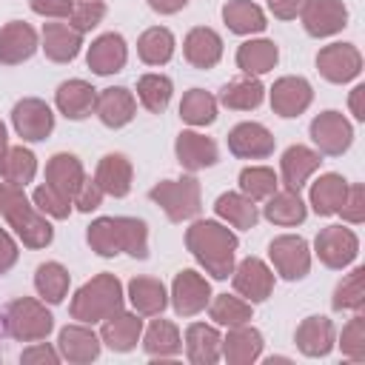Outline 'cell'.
Wrapping results in <instances>:
<instances>
[{
  "label": "cell",
  "mask_w": 365,
  "mask_h": 365,
  "mask_svg": "<svg viewBox=\"0 0 365 365\" xmlns=\"http://www.w3.org/2000/svg\"><path fill=\"white\" fill-rule=\"evenodd\" d=\"M128 60V48H125V40L117 34V31H108V34H100L91 46H88V54H86V63L94 74L100 77H108V74H117L123 71Z\"/></svg>",
  "instance_id": "16"
},
{
  "label": "cell",
  "mask_w": 365,
  "mask_h": 365,
  "mask_svg": "<svg viewBox=\"0 0 365 365\" xmlns=\"http://www.w3.org/2000/svg\"><path fill=\"white\" fill-rule=\"evenodd\" d=\"M3 328H6L9 336H14L20 342H40L51 334L54 317L46 311L43 302H37L31 297H20V299H11L6 305Z\"/></svg>",
  "instance_id": "5"
},
{
  "label": "cell",
  "mask_w": 365,
  "mask_h": 365,
  "mask_svg": "<svg viewBox=\"0 0 365 365\" xmlns=\"http://www.w3.org/2000/svg\"><path fill=\"white\" fill-rule=\"evenodd\" d=\"M57 359H60V354L46 342H37V345H31L20 354V362H26V365H37V362H51L54 365Z\"/></svg>",
  "instance_id": "54"
},
{
  "label": "cell",
  "mask_w": 365,
  "mask_h": 365,
  "mask_svg": "<svg viewBox=\"0 0 365 365\" xmlns=\"http://www.w3.org/2000/svg\"><path fill=\"white\" fill-rule=\"evenodd\" d=\"M37 174V157L23 148V145H9L3 163H0V177L17 188H23L26 182H31Z\"/></svg>",
  "instance_id": "42"
},
{
  "label": "cell",
  "mask_w": 365,
  "mask_h": 365,
  "mask_svg": "<svg viewBox=\"0 0 365 365\" xmlns=\"http://www.w3.org/2000/svg\"><path fill=\"white\" fill-rule=\"evenodd\" d=\"M57 345H60V356L68 359V362H91L100 356V336L86 328L83 322L80 325H66L57 336Z\"/></svg>",
  "instance_id": "25"
},
{
  "label": "cell",
  "mask_w": 365,
  "mask_h": 365,
  "mask_svg": "<svg viewBox=\"0 0 365 365\" xmlns=\"http://www.w3.org/2000/svg\"><path fill=\"white\" fill-rule=\"evenodd\" d=\"M131 177H134V168H131L128 157H123V154H106L100 160V165H97L94 182L108 197H125L131 191Z\"/></svg>",
  "instance_id": "30"
},
{
  "label": "cell",
  "mask_w": 365,
  "mask_h": 365,
  "mask_svg": "<svg viewBox=\"0 0 365 365\" xmlns=\"http://www.w3.org/2000/svg\"><path fill=\"white\" fill-rule=\"evenodd\" d=\"M103 17H106V3L103 0H80V3H74L71 14H68V20H71L68 26L77 29L80 34H86L94 26H100Z\"/></svg>",
  "instance_id": "50"
},
{
  "label": "cell",
  "mask_w": 365,
  "mask_h": 365,
  "mask_svg": "<svg viewBox=\"0 0 365 365\" xmlns=\"http://www.w3.org/2000/svg\"><path fill=\"white\" fill-rule=\"evenodd\" d=\"M231 279H234V291L242 294L248 302H262L274 291V274L259 257H245L240 265H234Z\"/></svg>",
  "instance_id": "14"
},
{
  "label": "cell",
  "mask_w": 365,
  "mask_h": 365,
  "mask_svg": "<svg viewBox=\"0 0 365 365\" xmlns=\"http://www.w3.org/2000/svg\"><path fill=\"white\" fill-rule=\"evenodd\" d=\"M317 68L328 83H348L362 71V54L351 43H331L319 48Z\"/></svg>",
  "instance_id": "12"
},
{
  "label": "cell",
  "mask_w": 365,
  "mask_h": 365,
  "mask_svg": "<svg viewBox=\"0 0 365 365\" xmlns=\"http://www.w3.org/2000/svg\"><path fill=\"white\" fill-rule=\"evenodd\" d=\"M143 348L148 356H160V359L177 356L182 351V339H180L177 325L168 319H154L143 334Z\"/></svg>",
  "instance_id": "38"
},
{
  "label": "cell",
  "mask_w": 365,
  "mask_h": 365,
  "mask_svg": "<svg viewBox=\"0 0 365 365\" xmlns=\"http://www.w3.org/2000/svg\"><path fill=\"white\" fill-rule=\"evenodd\" d=\"M348 191V180L339 174H322L314 185H311V208L319 217H331L339 211L342 200Z\"/></svg>",
  "instance_id": "37"
},
{
  "label": "cell",
  "mask_w": 365,
  "mask_h": 365,
  "mask_svg": "<svg viewBox=\"0 0 365 365\" xmlns=\"http://www.w3.org/2000/svg\"><path fill=\"white\" fill-rule=\"evenodd\" d=\"M336 311H362L365 308V268H354L334 291Z\"/></svg>",
  "instance_id": "46"
},
{
  "label": "cell",
  "mask_w": 365,
  "mask_h": 365,
  "mask_svg": "<svg viewBox=\"0 0 365 365\" xmlns=\"http://www.w3.org/2000/svg\"><path fill=\"white\" fill-rule=\"evenodd\" d=\"M279 180L271 168L265 165H251V168H242L240 171V191L248 197V200H268L274 191H277Z\"/></svg>",
  "instance_id": "45"
},
{
  "label": "cell",
  "mask_w": 365,
  "mask_h": 365,
  "mask_svg": "<svg viewBox=\"0 0 365 365\" xmlns=\"http://www.w3.org/2000/svg\"><path fill=\"white\" fill-rule=\"evenodd\" d=\"M185 354L194 365H214L222 356V336L214 325L194 322L185 331Z\"/></svg>",
  "instance_id": "28"
},
{
  "label": "cell",
  "mask_w": 365,
  "mask_h": 365,
  "mask_svg": "<svg viewBox=\"0 0 365 365\" xmlns=\"http://www.w3.org/2000/svg\"><path fill=\"white\" fill-rule=\"evenodd\" d=\"M222 20L234 34H259L265 31V14L251 0H228L222 6Z\"/></svg>",
  "instance_id": "36"
},
{
  "label": "cell",
  "mask_w": 365,
  "mask_h": 365,
  "mask_svg": "<svg viewBox=\"0 0 365 365\" xmlns=\"http://www.w3.org/2000/svg\"><path fill=\"white\" fill-rule=\"evenodd\" d=\"M29 6H31V11H34V14L63 20V17H68V14H71L74 0H29Z\"/></svg>",
  "instance_id": "53"
},
{
  "label": "cell",
  "mask_w": 365,
  "mask_h": 365,
  "mask_svg": "<svg viewBox=\"0 0 365 365\" xmlns=\"http://www.w3.org/2000/svg\"><path fill=\"white\" fill-rule=\"evenodd\" d=\"M120 308H123L120 279L114 274H97L74 294V299L68 305V314H71V319H77L83 325H91V322H100V319H106L108 314H114Z\"/></svg>",
  "instance_id": "4"
},
{
  "label": "cell",
  "mask_w": 365,
  "mask_h": 365,
  "mask_svg": "<svg viewBox=\"0 0 365 365\" xmlns=\"http://www.w3.org/2000/svg\"><path fill=\"white\" fill-rule=\"evenodd\" d=\"M171 91H174V86L165 74H143L137 80V97L151 114H163L168 108Z\"/></svg>",
  "instance_id": "44"
},
{
  "label": "cell",
  "mask_w": 365,
  "mask_h": 365,
  "mask_svg": "<svg viewBox=\"0 0 365 365\" xmlns=\"http://www.w3.org/2000/svg\"><path fill=\"white\" fill-rule=\"evenodd\" d=\"M336 214H342V220H345V222H354V225L365 220V188H362L359 182L348 185L345 200H342V205H339Z\"/></svg>",
  "instance_id": "51"
},
{
  "label": "cell",
  "mask_w": 365,
  "mask_h": 365,
  "mask_svg": "<svg viewBox=\"0 0 365 365\" xmlns=\"http://www.w3.org/2000/svg\"><path fill=\"white\" fill-rule=\"evenodd\" d=\"M211 319L217 325H242L251 319V302L240 299V297H231V294H220L214 302H211Z\"/></svg>",
  "instance_id": "47"
},
{
  "label": "cell",
  "mask_w": 365,
  "mask_h": 365,
  "mask_svg": "<svg viewBox=\"0 0 365 365\" xmlns=\"http://www.w3.org/2000/svg\"><path fill=\"white\" fill-rule=\"evenodd\" d=\"M188 0H148V6L160 14H177L180 9H185Z\"/></svg>",
  "instance_id": "58"
},
{
  "label": "cell",
  "mask_w": 365,
  "mask_h": 365,
  "mask_svg": "<svg viewBox=\"0 0 365 365\" xmlns=\"http://www.w3.org/2000/svg\"><path fill=\"white\" fill-rule=\"evenodd\" d=\"M339 348L348 359L354 362H362L365 359V317L356 311L354 319L342 328V336H339Z\"/></svg>",
  "instance_id": "48"
},
{
  "label": "cell",
  "mask_w": 365,
  "mask_h": 365,
  "mask_svg": "<svg viewBox=\"0 0 365 365\" xmlns=\"http://www.w3.org/2000/svg\"><path fill=\"white\" fill-rule=\"evenodd\" d=\"M302 3H305V0H268L274 17H279V20H294V17L299 14Z\"/></svg>",
  "instance_id": "56"
},
{
  "label": "cell",
  "mask_w": 365,
  "mask_h": 365,
  "mask_svg": "<svg viewBox=\"0 0 365 365\" xmlns=\"http://www.w3.org/2000/svg\"><path fill=\"white\" fill-rule=\"evenodd\" d=\"M182 54L194 68H214L222 57V37L208 26H197L185 34Z\"/></svg>",
  "instance_id": "22"
},
{
  "label": "cell",
  "mask_w": 365,
  "mask_h": 365,
  "mask_svg": "<svg viewBox=\"0 0 365 365\" xmlns=\"http://www.w3.org/2000/svg\"><path fill=\"white\" fill-rule=\"evenodd\" d=\"M86 240L100 257H117L120 251L134 259L148 257V228L137 217H100L88 225Z\"/></svg>",
  "instance_id": "2"
},
{
  "label": "cell",
  "mask_w": 365,
  "mask_h": 365,
  "mask_svg": "<svg viewBox=\"0 0 365 365\" xmlns=\"http://www.w3.org/2000/svg\"><path fill=\"white\" fill-rule=\"evenodd\" d=\"M103 197H106V194H103V188H100L94 180H83V185H80V191L74 194V200H71V202H74L80 211H86V214H88V211L100 208Z\"/></svg>",
  "instance_id": "52"
},
{
  "label": "cell",
  "mask_w": 365,
  "mask_h": 365,
  "mask_svg": "<svg viewBox=\"0 0 365 365\" xmlns=\"http://www.w3.org/2000/svg\"><path fill=\"white\" fill-rule=\"evenodd\" d=\"M262 354V334L251 328L248 322L231 325L228 334L222 336V356L231 365H251Z\"/></svg>",
  "instance_id": "23"
},
{
  "label": "cell",
  "mask_w": 365,
  "mask_h": 365,
  "mask_svg": "<svg viewBox=\"0 0 365 365\" xmlns=\"http://www.w3.org/2000/svg\"><path fill=\"white\" fill-rule=\"evenodd\" d=\"M314 100L311 83L302 77H279L271 88V108L279 117H299Z\"/></svg>",
  "instance_id": "17"
},
{
  "label": "cell",
  "mask_w": 365,
  "mask_h": 365,
  "mask_svg": "<svg viewBox=\"0 0 365 365\" xmlns=\"http://www.w3.org/2000/svg\"><path fill=\"white\" fill-rule=\"evenodd\" d=\"M83 34L68 23H46L43 26V51L54 63H71L80 54Z\"/></svg>",
  "instance_id": "29"
},
{
  "label": "cell",
  "mask_w": 365,
  "mask_h": 365,
  "mask_svg": "<svg viewBox=\"0 0 365 365\" xmlns=\"http://www.w3.org/2000/svg\"><path fill=\"white\" fill-rule=\"evenodd\" d=\"M143 334V319L140 314H128V311H114L103 319V328H100V342H106L111 351L117 354H125L137 345Z\"/></svg>",
  "instance_id": "18"
},
{
  "label": "cell",
  "mask_w": 365,
  "mask_h": 365,
  "mask_svg": "<svg viewBox=\"0 0 365 365\" xmlns=\"http://www.w3.org/2000/svg\"><path fill=\"white\" fill-rule=\"evenodd\" d=\"M34 51H37V31L29 23L11 20L0 29V63L3 66H17L29 60Z\"/></svg>",
  "instance_id": "20"
},
{
  "label": "cell",
  "mask_w": 365,
  "mask_h": 365,
  "mask_svg": "<svg viewBox=\"0 0 365 365\" xmlns=\"http://www.w3.org/2000/svg\"><path fill=\"white\" fill-rule=\"evenodd\" d=\"M214 211H217V217H222L234 228H254L257 220H259V211H257L254 200H248L242 191L220 194L217 202H214Z\"/></svg>",
  "instance_id": "35"
},
{
  "label": "cell",
  "mask_w": 365,
  "mask_h": 365,
  "mask_svg": "<svg viewBox=\"0 0 365 365\" xmlns=\"http://www.w3.org/2000/svg\"><path fill=\"white\" fill-rule=\"evenodd\" d=\"M185 248L197 257V262L214 277L225 279L234 271L237 234L220 225L217 220H200L185 231Z\"/></svg>",
  "instance_id": "1"
},
{
  "label": "cell",
  "mask_w": 365,
  "mask_h": 365,
  "mask_svg": "<svg viewBox=\"0 0 365 365\" xmlns=\"http://www.w3.org/2000/svg\"><path fill=\"white\" fill-rule=\"evenodd\" d=\"M319 163H322L319 151H314L308 145H291V148H285V154L279 160V171H282L285 188L299 191L308 182V177L319 168Z\"/></svg>",
  "instance_id": "24"
},
{
  "label": "cell",
  "mask_w": 365,
  "mask_h": 365,
  "mask_svg": "<svg viewBox=\"0 0 365 365\" xmlns=\"http://www.w3.org/2000/svg\"><path fill=\"white\" fill-rule=\"evenodd\" d=\"M11 125L23 140L40 143L54 131V114L43 100L26 97L11 108Z\"/></svg>",
  "instance_id": "11"
},
{
  "label": "cell",
  "mask_w": 365,
  "mask_h": 365,
  "mask_svg": "<svg viewBox=\"0 0 365 365\" xmlns=\"http://www.w3.org/2000/svg\"><path fill=\"white\" fill-rule=\"evenodd\" d=\"M208 299H211V285H208V279L202 274L185 268V271H180L174 277V282H171V305H174V311L180 317L200 314L208 305Z\"/></svg>",
  "instance_id": "13"
},
{
  "label": "cell",
  "mask_w": 365,
  "mask_h": 365,
  "mask_svg": "<svg viewBox=\"0 0 365 365\" xmlns=\"http://www.w3.org/2000/svg\"><path fill=\"white\" fill-rule=\"evenodd\" d=\"M228 151L240 160H265L274 154V134L259 123H240L228 131Z\"/></svg>",
  "instance_id": "15"
},
{
  "label": "cell",
  "mask_w": 365,
  "mask_h": 365,
  "mask_svg": "<svg viewBox=\"0 0 365 365\" xmlns=\"http://www.w3.org/2000/svg\"><path fill=\"white\" fill-rule=\"evenodd\" d=\"M148 197L165 211V217L171 222H182L200 214L202 200H200V182L194 177H182V180H163L157 182Z\"/></svg>",
  "instance_id": "6"
},
{
  "label": "cell",
  "mask_w": 365,
  "mask_h": 365,
  "mask_svg": "<svg viewBox=\"0 0 365 365\" xmlns=\"http://www.w3.org/2000/svg\"><path fill=\"white\" fill-rule=\"evenodd\" d=\"M262 94H265L262 83L248 74V77H237L228 86H222L220 103L225 108H234V111H251V108H257L262 103Z\"/></svg>",
  "instance_id": "39"
},
{
  "label": "cell",
  "mask_w": 365,
  "mask_h": 365,
  "mask_svg": "<svg viewBox=\"0 0 365 365\" xmlns=\"http://www.w3.org/2000/svg\"><path fill=\"white\" fill-rule=\"evenodd\" d=\"M277 60H279V48L271 40H245L237 48V66L251 77L271 71L277 66Z\"/></svg>",
  "instance_id": "34"
},
{
  "label": "cell",
  "mask_w": 365,
  "mask_h": 365,
  "mask_svg": "<svg viewBox=\"0 0 365 365\" xmlns=\"http://www.w3.org/2000/svg\"><path fill=\"white\" fill-rule=\"evenodd\" d=\"M0 214L9 220V225L23 240L26 248H46L54 240L51 222L37 211V205L29 202L23 188H17L6 180L0 182Z\"/></svg>",
  "instance_id": "3"
},
{
  "label": "cell",
  "mask_w": 365,
  "mask_h": 365,
  "mask_svg": "<svg viewBox=\"0 0 365 365\" xmlns=\"http://www.w3.org/2000/svg\"><path fill=\"white\" fill-rule=\"evenodd\" d=\"M68 282H71V277H68V271H66L60 262H43V265H37V271H34V288H37V294H40L46 302H51V305H57V302L66 299Z\"/></svg>",
  "instance_id": "41"
},
{
  "label": "cell",
  "mask_w": 365,
  "mask_h": 365,
  "mask_svg": "<svg viewBox=\"0 0 365 365\" xmlns=\"http://www.w3.org/2000/svg\"><path fill=\"white\" fill-rule=\"evenodd\" d=\"M268 257H271V262L282 279L294 282L311 271V251H308V242L302 237H294V234L274 237L268 245Z\"/></svg>",
  "instance_id": "7"
},
{
  "label": "cell",
  "mask_w": 365,
  "mask_h": 365,
  "mask_svg": "<svg viewBox=\"0 0 365 365\" xmlns=\"http://www.w3.org/2000/svg\"><path fill=\"white\" fill-rule=\"evenodd\" d=\"M262 214H265V220H268V222L291 228V225H299V222L308 217V208H305V202H302L299 191L285 188V191H274V194L265 200Z\"/></svg>",
  "instance_id": "32"
},
{
  "label": "cell",
  "mask_w": 365,
  "mask_h": 365,
  "mask_svg": "<svg viewBox=\"0 0 365 365\" xmlns=\"http://www.w3.org/2000/svg\"><path fill=\"white\" fill-rule=\"evenodd\" d=\"M180 117L188 125H211L217 120V100L202 88H191L180 100Z\"/></svg>",
  "instance_id": "43"
},
{
  "label": "cell",
  "mask_w": 365,
  "mask_h": 365,
  "mask_svg": "<svg viewBox=\"0 0 365 365\" xmlns=\"http://www.w3.org/2000/svg\"><path fill=\"white\" fill-rule=\"evenodd\" d=\"M174 151H177V160H180V165L185 171L208 168L220 157L217 143L211 137H205V134H197V131H180L177 143H174Z\"/></svg>",
  "instance_id": "21"
},
{
  "label": "cell",
  "mask_w": 365,
  "mask_h": 365,
  "mask_svg": "<svg viewBox=\"0 0 365 365\" xmlns=\"http://www.w3.org/2000/svg\"><path fill=\"white\" fill-rule=\"evenodd\" d=\"M14 262H17V245H14V240L0 228V274H6Z\"/></svg>",
  "instance_id": "55"
},
{
  "label": "cell",
  "mask_w": 365,
  "mask_h": 365,
  "mask_svg": "<svg viewBox=\"0 0 365 365\" xmlns=\"http://www.w3.org/2000/svg\"><path fill=\"white\" fill-rule=\"evenodd\" d=\"M137 54L145 66H165L174 54V34L163 26L145 29L137 40Z\"/></svg>",
  "instance_id": "40"
},
{
  "label": "cell",
  "mask_w": 365,
  "mask_h": 365,
  "mask_svg": "<svg viewBox=\"0 0 365 365\" xmlns=\"http://www.w3.org/2000/svg\"><path fill=\"white\" fill-rule=\"evenodd\" d=\"M348 106H351V114H354L356 120H365V86H354Z\"/></svg>",
  "instance_id": "57"
},
{
  "label": "cell",
  "mask_w": 365,
  "mask_h": 365,
  "mask_svg": "<svg viewBox=\"0 0 365 365\" xmlns=\"http://www.w3.org/2000/svg\"><path fill=\"white\" fill-rule=\"evenodd\" d=\"M83 180H86V171L74 154H54L46 163V185H51L54 191H60L68 200H74Z\"/></svg>",
  "instance_id": "27"
},
{
  "label": "cell",
  "mask_w": 365,
  "mask_h": 365,
  "mask_svg": "<svg viewBox=\"0 0 365 365\" xmlns=\"http://www.w3.org/2000/svg\"><path fill=\"white\" fill-rule=\"evenodd\" d=\"M314 248H317V257L322 265L328 268H345L356 259L359 254V240L351 228H342V225H328L317 234L314 240Z\"/></svg>",
  "instance_id": "8"
},
{
  "label": "cell",
  "mask_w": 365,
  "mask_h": 365,
  "mask_svg": "<svg viewBox=\"0 0 365 365\" xmlns=\"http://www.w3.org/2000/svg\"><path fill=\"white\" fill-rule=\"evenodd\" d=\"M128 299L140 317H157L168 305L165 285L154 277H134L128 282Z\"/></svg>",
  "instance_id": "33"
},
{
  "label": "cell",
  "mask_w": 365,
  "mask_h": 365,
  "mask_svg": "<svg viewBox=\"0 0 365 365\" xmlns=\"http://www.w3.org/2000/svg\"><path fill=\"white\" fill-rule=\"evenodd\" d=\"M31 202L37 205V211H43V214H48V217H54V220H66V217L71 214V205H74L68 197H63V194L54 191L51 185H40V188H34Z\"/></svg>",
  "instance_id": "49"
},
{
  "label": "cell",
  "mask_w": 365,
  "mask_h": 365,
  "mask_svg": "<svg viewBox=\"0 0 365 365\" xmlns=\"http://www.w3.org/2000/svg\"><path fill=\"white\" fill-rule=\"evenodd\" d=\"M6 151H9V137H6V125L0 123V163H3Z\"/></svg>",
  "instance_id": "59"
},
{
  "label": "cell",
  "mask_w": 365,
  "mask_h": 365,
  "mask_svg": "<svg viewBox=\"0 0 365 365\" xmlns=\"http://www.w3.org/2000/svg\"><path fill=\"white\" fill-rule=\"evenodd\" d=\"M299 17L311 37H331L348 26V9L342 0H305Z\"/></svg>",
  "instance_id": "10"
},
{
  "label": "cell",
  "mask_w": 365,
  "mask_h": 365,
  "mask_svg": "<svg viewBox=\"0 0 365 365\" xmlns=\"http://www.w3.org/2000/svg\"><path fill=\"white\" fill-rule=\"evenodd\" d=\"M94 100H97V91L86 80H66L54 94L60 114H66L68 120H86L94 108Z\"/></svg>",
  "instance_id": "31"
},
{
  "label": "cell",
  "mask_w": 365,
  "mask_h": 365,
  "mask_svg": "<svg viewBox=\"0 0 365 365\" xmlns=\"http://www.w3.org/2000/svg\"><path fill=\"white\" fill-rule=\"evenodd\" d=\"M94 111L100 117L103 125L108 128H123L125 123L134 120V111H137V100L128 88L123 86H114V88H103L94 100Z\"/></svg>",
  "instance_id": "19"
},
{
  "label": "cell",
  "mask_w": 365,
  "mask_h": 365,
  "mask_svg": "<svg viewBox=\"0 0 365 365\" xmlns=\"http://www.w3.org/2000/svg\"><path fill=\"white\" fill-rule=\"evenodd\" d=\"M294 342L305 356H328L334 348V322L328 317H308L297 325Z\"/></svg>",
  "instance_id": "26"
},
{
  "label": "cell",
  "mask_w": 365,
  "mask_h": 365,
  "mask_svg": "<svg viewBox=\"0 0 365 365\" xmlns=\"http://www.w3.org/2000/svg\"><path fill=\"white\" fill-rule=\"evenodd\" d=\"M311 140L319 148V154L339 157V154H345L351 148L354 128L339 111H322L319 117L311 120Z\"/></svg>",
  "instance_id": "9"
}]
</instances>
